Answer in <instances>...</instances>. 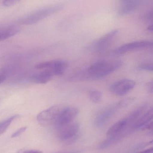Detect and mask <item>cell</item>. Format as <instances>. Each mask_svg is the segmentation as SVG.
I'll return each instance as SVG.
<instances>
[{
    "mask_svg": "<svg viewBox=\"0 0 153 153\" xmlns=\"http://www.w3.org/2000/svg\"><path fill=\"white\" fill-rule=\"evenodd\" d=\"M123 62L120 60L102 61L93 64L89 68L72 76L73 80L98 79L108 76L120 68Z\"/></svg>",
    "mask_w": 153,
    "mask_h": 153,
    "instance_id": "cell-1",
    "label": "cell"
},
{
    "mask_svg": "<svg viewBox=\"0 0 153 153\" xmlns=\"http://www.w3.org/2000/svg\"><path fill=\"white\" fill-rule=\"evenodd\" d=\"M62 4H54L40 8L25 15L19 19V24L31 25L36 24L51 15L60 11L63 8Z\"/></svg>",
    "mask_w": 153,
    "mask_h": 153,
    "instance_id": "cell-2",
    "label": "cell"
},
{
    "mask_svg": "<svg viewBox=\"0 0 153 153\" xmlns=\"http://www.w3.org/2000/svg\"><path fill=\"white\" fill-rule=\"evenodd\" d=\"M133 100V98H126L106 107L97 115L95 120V125L98 127L103 126L117 111L127 107Z\"/></svg>",
    "mask_w": 153,
    "mask_h": 153,
    "instance_id": "cell-3",
    "label": "cell"
},
{
    "mask_svg": "<svg viewBox=\"0 0 153 153\" xmlns=\"http://www.w3.org/2000/svg\"><path fill=\"white\" fill-rule=\"evenodd\" d=\"M65 108L63 105L61 104L52 106L39 113L37 116V120L43 126H55L59 116Z\"/></svg>",
    "mask_w": 153,
    "mask_h": 153,
    "instance_id": "cell-4",
    "label": "cell"
},
{
    "mask_svg": "<svg viewBox=\"0 0 153 153\" xmlns=\"http://www.w3.org/2000/svg\"><path fill=\"white\" fill-rule=\"evenodd\" d=\"M68 66L67 62L63 60H54L38 63L35 65L37 70H45L51 72L54 76H60Z\"/></svg>",
    "mask_w": 153,
    "mask_h": 153,
    "instance_id": "cell-5",
    "label": "cell"
},
{
    "mask_svg": "<svg viewBox=\"0 0 153 153\" xmlns=\"http://www.w3.org/2000/svg\"><path fill=\"white\" fill-rule=\"evenodd\" d=\"M57 135L63 141H72L76 138L79 130V126L76 122H72L57 128Z\"/></svg>",
    "mask_w": 153,
    "mask_h": 153,
    "instance_id": "cell-6",
    "label": "cell"
},
{
    "mask_svg": "<svg viewBox=\"0 0 153 153\" xmlns=\"http://www.w3.org/2000/svg\"><path fill=\"white\" fill-rule=\"evenodd\" d=\"M153 46V42L148 40L134 41L125 44L116 48L112 52L113 56L122 55L131 51L137 49L148 48Z\"/></svg>",
    "mask_w": 153,
    "mask_h": 153,
    "instance_id": "cell-7",
    "label": "cell"
},
{
    "mask_svg": "<svg viewBox=\"0 0 153 153\" xmlns=\"http://www.w3.org/2000/svg\"><path fill=\"white\" fill-rule=\"evenodd\" d=\"M135 82L129 79H121L112 83L110 86V91L117 96H124L133 90Z\"/></svg>",
    "mask_w": 153,
    "mask_h": 153,
    "instance_id": "cell-8",
    "label": "cell"
},
{
    "mask_svg": "<svg viewBox=\"0 0 153 153\" xmlns=\"http://www.w3.org/2000/svg\"><path fill=\"white\" fill-rule=\"evenodd\" d=\"M118 32V30H114L107 33L98 40L94 41L90 46V49L95 52L102 51L107 47Z\"/></svg>",
    "mask_w": 153,
    "mask_h": 153,
    "instance_id": "cell-9",
    "label": "cell"
},
{
    "mask_svg": "<svg viewBox=\"0 0 153 153\" xmlns=\"http://www.w3.org/2000/svg\"><path fill=\"white\" fill-rule=\"evenodd\" d=\"M78 113L79 110L75 107H65L58 117L56 127L57 128L72 122Z\"/></svg>",
    "mask_w": 153,
    "mask_h": 153,
    "instance_id": "cell-10",
    "label": "cell"
},
{
    "mask_svg": "<svg viewBox=\"0 0 153 153\" xmlns=\"http://www.w3.org/2000/svg\"><path fill=\"white\" fill-rule=\"evenodd\" d=\"M133 122V120L128 115L126 117L120 120L111 126L107 131V135L110 137H117V136L119 135L129 124Z\"/></svg>",
    "mask_w": 153,
    "mask_h": 153,
    "instance_id": "cell-11",
    "label": "cell"
},
{
    "mask_svg": "<svg viewBox=\"0 0 153 153\" xmlns=\"http://www.w3.org/2000/svg\"><path fill=\"white\" fill-rule=\"evenodd\" d=\"M20 30L19 26L15 24L0 25V42L15 36Z\"/></svg>",
    "mask_w": 153,
    "mask_h": 153,
    "instance_id": "cell-12",
    "label": "cell"
},
{
    "mask_svg": "<svg viewBox=\"0 0 153 153\" xmlns=\"http://www.w3.org/2000/svg\"><path fill=\"white\" fill-rule=\"evenodd\" d=\"M153 117V108L148 110L142 116H140L133 125L132 129H136L144 128L152 121Z\"/></svg>",
    "mask_w": 153,
    "mask_h": 153,
    "instance_id": "cell-13",
    "label": "cell"
},
{
    "mask_svg": "<svg viewBox=\"0 0 153 153\" xmlns=\"http://www.w3.org/2000/svg\"><path fill=\"white\" fill-rule=\"evenodd\" d=\"M39 71L34 74L31 76V80L37 84H46L52 79L54 75L51 72L47 70H38Z\"/></svg>",
    "mask_w": 153,
    "mask_h": 153,
    "instance_id": "cell-14",
    "label": "cell"
},
{
    "mask_svg": "<svg viewBox=\"0 0 153 153\" xmlns=\"http://www.w3.org/2000/svg\"><path fill=\"white\" fill-rule=\"evenodd\" d=\"M139 6L138 4H120L118 10V14L120 16L129 14L136 10Z\"/></svg>",
    "mask_w": 153,
    "mask_h": 153,
    "instance_id": "cell-15",
    "label": "cell"
},
{
    "mask_svg": "<svg viewBox=\"0 0 153 153\" xmlns=\"http://www.w3.org/2000/svg\"><path fill=\"white\" fill-rule=\"evenodd\" d=\"M19 117V115H16L10 117L0 122V135L6 131L12 122Z\"/></svg>",
    "mask_w": 153,
    "mask_h": 153,
    "instance_id": "cell-16",
    "label": "cell"
},
{
    "mask_svg": "<svg viewBox=\"0 0 153 153\" xmlns=\"http://www.w3.org/2000/svg\"><path fill=\"white\" fill-rule=\"evenodd\" d=\"M89 97L93 102L95 103H99L101 101L102 93L97 90H92L89 93Z\"/></svg>",
    "mask_w": 153,
    "mask_h": 153,
    "instance_id": "cell-17",
    "label": "cell"
},
{
    "mask_svg": "<svg viewBox=\"0 0 153 153\" xmlns=\"http://www.w3.org/2000/svg\"><path fill=\"white\" fill-rule=\"evenodd\" d=\"M143 1V0H119V2L120 4H134L139 5L142 3Z\"/></svg>",
    "mask_w": 153,
    "mask_h": 153,
    "instance_id": "cell-18",
    "label": "cell"
},
{
    "mask_svg": "<svg viewBox=\"0 0 153 153\" xmlns=\"http://www.w3.org/2000/svg\"><path fill=\"white\" fill-rule=\"evenodd\" d=\"M138 69L143 71H152L153 70L152 64L144 63L139 65Z\"/></svg>",
    "mask_w": 153,
    "mask_h": 153,
    "instance_id": "cell-19",
    "label": "cell"
},
{
    "mask_svg": "<svg viewBox=\"0 0 153 153\" xmlns=\"http://www.w3.org/2000/svg\"><path fill=\"white\" fill-rule=\"evenodd\" d=\"M27 127H23L19 129H18L16 132H14L11 135L12 138H15V137H18L20 136L22 134H23L25 132L27 129Z\"/></svg>",
    "mask_w": 153,
    "mask_h": 153,
    "instance_id": "cell-20",
    "label": "cell"
},
{
    "mask_svg": "<svg viewBox=\"0 0 153 153\" xmlns=\"http://www.w3.org/2000/svg\"><path fill=\"white\" fill-rule=\"evenodd\" d=\"M20 0H3L2 4L4 6L10 7L17 4Z\"/></svg>",
    "mask_w": 153,
    "mask_h": 153,
    "instance_id": "cell-21",
    "label": "cell"
},
{
    "mask_svg": "<svg viewBox=\"0 0 153 153\" xmlns=\"http://www.w3.org/2000/svg\"><path fill=\"white\" fill-rule=\"evenodd\" d=\"M153 13L152 11H149L146 13L143 17V19L146 21L150 22L152 20Z\"/></svg>",
    "mask_w": 153,
    "mask_h": 153,
    "instance_id": "cell-22",
    "label": "cell"
},
{
    "mask_svg": "<svg viewBox=\"0 0 153 153\" xmlns=\"http://www.w3.org/2000/svg\"><path fill=\"white\" fill-rule=\"evenodd\" d=\"M17 153H42V152L39 150H20Z\"/></svg>",
    "mask_w": 153,
    "mask_h": 153,
    "instance_id": "cell-23",
    "label": "cell"
},
{
    "mask_svg": "<svg viewBox=\"0 0 153 153\" xmlns=\"http://www.w3.org/2000/svg\"><path fill=\"white\" fill-rule=\"evenodd\" d=\"M146 88L147 91L149 92L150 93H152L153 91V82L151 81L147 83L146 85Z\"/></svg>",
    "mask_w": 153,
    "mask_h": 153,
    "instance_id": "cell-24",
    "label": "cell"
},
{
    "mask_svg": "<svg viewBox=\"0 0 153 153\" xmlns=\"http://www.w3.org/2000/svg\"><path fill=\"white\" fill-rule=\"evenodd\" d=\"M7 78L6 74L4 72H0V84L3 82Z\"/></svg>",
    "mask_w": 153,
    "mask_h": 153,
    "instance_id": "cell-25",
    "label": "cell"
},
{
    "mask_svg": "<svg viewBox=\"0 0 153 153\" xmlns=\"http://www.w3.org/2000/svg\"><path fill=\"white\" fill-rule=\"evenodd\" d=\"M137 153H153V148H150V149L145 150V151H143V152H141Z\"/></svg>",
    "mask_w": 153,
    "mask_h": 153,
    "instance_id": "cell-26",
    "label": "cell"
},
{
    "mask_svg": "<svg viewBox=\"0 0 153 153\" xmlns=\"http://www.w3.org/2000/svg\"><path fill=\"white\" fill-rule=\"evenodd\" d=\"M148 30L150 31H153V27L152 26H150V27H148Z\"/></svg>",
    "mask_w": 153,
    "mask_h": 153,
    "instance_id": "cell-27",
    "label": "cell"
},
{
    "mask_svg": "<svg viewBox=\"0 0 153 153\" xmlns=\"http://www.w3.org/2000/svg\"><path fill=\"white\" fill-rule=\"evenodd\" d=\"M68 153H79L78 152H70Z\"/></svg>",
    "mask_w": 153,
    "mask_h": 153,
    "instance_id": "cell-28",
    "label": "cell"
}]
</instances>
